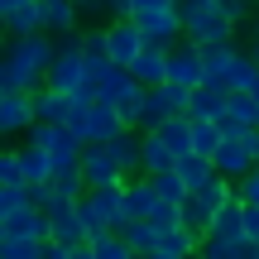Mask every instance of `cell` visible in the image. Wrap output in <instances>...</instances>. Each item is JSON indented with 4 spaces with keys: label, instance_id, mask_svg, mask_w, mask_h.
Returning <instances> with one entry per match:
<instances>
[{
    "label": "cell",
    "instance_id": "7402d4cb",
    "mask_svg": "<svg viewBox=\"0 0 259 259\" xmlns=\"http://www.w3.org/2000/svg\"><path fill=\"white\" fill-rule=\"evenodd\" d=\"M235 58V38L231 44H202V63H206V82H221L226 87V67Z\"/></svg>",
    "mask_w": 259,
    "mask_h": 259
},
{
    "label": "cell",
    "instance_id": "484cf974",
    "mask_svg": "<svg viewBox=\"0 0 259 259\" xmlns=\"http://www.w3.org/2000/svg\"><path fill=\"white\" fill-rule=\"evenodd\" d=\"M221 139H226V130L216 120H192V149H197V154H216Z\"/></svg>",
    "mask_w": 259,
    "mask_h": 259
},
{
    "label": "cell",
    "instance_id": "44dd1931",
    "mask_svg": "<svg viewBox=\"0 0 259 259\" xmlns=\"http://www.w3.org/2000/svg\"><path fill=\"white\" fill-rule=\"evenodd\" d=\"M254 82H259V63H254V53H240V48H235L231 67H226V87H231V92H254Z\"/></svg>",
    "mask_w": 259,
    "mask_h": 259
},
{
    "label": "cell",
    "instance_id": "3957f363",
    "mask_svg": "<svg viewBox=\"0 0 259 259\" xmlns=\"http://www.w3.org/2000/svg\"><path fill=\"white\" fill-rule=\"evenodd\" d=\"M183 24H187L183 38H192V44H231L240 29L216 0H183Z\"/></svg>",
    "mask_w": 259,
    "mask_h": 259
},
{
    "label": "cell",
    "instance_id": "cb8c5ba5",
    "mask_svg": "<svg viewBox=\"0 0 259 259\" xmlns=\"http://www.w3.org/2000/svg\"><path fill=\"white\" fill-rule=\"evenodd\" d=\"M158 135L173 144V154H192V115H168L163 125H158Z\"/></svg>",
    "mask_w": 259,
    "mask_h": 259
},
{
    "label": "cell",
    "instance_id": "277c9868",
    "mask_svg": "<svg viewBox=\"0 0 259 259\" xmlns=\"http://www.w3.org/2000/svg\"><path fill=\"white\" fill-rule=\"evenodd\" d=\"M48 87L77 96V101H96V87H92V77H87V48L58 44V58H53V67H48Z\"/></svg>",
    "mask_w": 259,
    "mask_h": 259
},
{
    "label": "cell",
    "instance_id": "f546056e",
    "mask_svg": "<svg viewBox=\"0 0 259 259\" xmlns=\"http://www.w3.org/2000/svg\"><path fill=\"white\" fill-rule=\"evenodd\" d=\"M235 192H240V202H250V206H259V163L250 168V173L235 183Z\"/></svg>",
    "mask_w": 259,
    "mask_h": 259
},
{
    "label": "cell",
    "instance_id": "d6986e66",
    "mask_svg": "<svg viewBox=\"0 0 259 259\" xmlns=\"http://www.w3.org/2000/svg\"><path fill=\"white\" fill-rule=\"evenodd\" d=\"M173 168H178V178H183L187 187H202L206 178H216V158L211 154H197V149H192V154H178Z\"/></svg>",
    "mask_w": 259,
    "mask_h": 259
},
{
    "label": "cell",
    "instance_id": "5b68a950",
    "mask_svg": "<svg viewBox=\"0 0 259 259\" xmlns=\"http://www.w3.org/2000/svg\"><path fill=\"white\" fill-rule=\"evenodd\" d=\"M187 87H178V82H158V87H149V96H144V115H139V130H158L168 120V115H183L187 111Z\"/></svg>",
    "mask_w": 259,
    "mask_h": 259
},
{
    "label": "cell",
    "instance_id": "603a6c76",
    "mask_svg": "<svg viewBox=\"0 0 259 259\" xmlns=\"http://www.w3.org/2000/svg\"><path fill=\"white\" fill-rule=\"evenodd\" d=\"M5 29H10V34H38V29H44V10H38V0L15 5V10L5 15Z\"/></svg>",
    "mask_w": 259,
    "mask_h": 259
},
{
    "label": "cell",
    "instance_id": "7a4b0ae2",
    "mask_svg": "<svg viewBox=\"0 0 259 259\" xmlns=\"http://www.w3.org/2000/svg\"><path fill=\"white\" fill-rule=\"evenodd\" d=\"M130 19L144 29L149 44H163V48H173L178 38L187 34L183 0H130Z\"/></svg>",
    "mask_w": 259,
    "mask_h": 259
},
{
    "label": "cell",
    "instance_id": "9c48e42d",
    "mask_svg": "<svg viewBox=\"0 0 259 259\" xmlns=\"http://www.w3.org/2000/svg\"><path fill=\"white\" fill-rule=\"evenodd\" d=\"M38 125L34 92H0V135H29Z\"/></svg>",
    "mask_w": 259,
    "mask_h": 259
},
{
    "label": "cell",
    "instance_id": "5bb4252c",
    "mask_svg": "<svg viewBox=\"0 0 259 259\" xmlns=\"http://www.w3.org/2000/svg\"><path fill=\"white\" fill-rule=\"evenodd\" d=\"M168 53H173V48H163V44H144V48H139V58L130 63V72H135L144 87L168 82Z\"/></svg>",
    "mask_w": 259,
    "mask_h": 259
},
{
    "label": "cell",
    "instance_id": "2e32d148",
    "mask_svg": "<svg viewBox=\"0 0 259 259\" xmlns=\"http://www.w3.org/2000/svg\"><path fill=\"white\" fill-rule=\"evenodd\" d=\"M120 235L135 245V259H158V235H163L158 221H125Z\"/></svg>",
    "mask_w": 259,
    "mask_h": 259
},
{
    "label": "cell",
    "instance_id": "ba28073f",
    "mask_svg": "<svg viewBox=\"0 0 259 259\" xmlns=\"http://www.w3.org/2000/svg\"><path fill=\"white\" fill-rule=\"evenodd\" d=\"M82 173H87V183L92 187H106V183H125V168H120V158L111 154V144L106 139H92V144L82 149Z\"/></svg>",
    "mask_w": 259,
    "mask_h": 259
},
{
    "label": "cell",
    "instance_id": "4316f807",
    "mask_svg": "<svg viewBox=\"0 0 259 259\" xmlns=\"http://www.w3.org/2000/svg\"><path fill=\"white\" fill-rule=\"evenodd\" d=\"M154 183H158V197H163V202H187V192H192V187L178 178V168H168V173H154Z\"/></svg>",
    "mask_w": 259,
    "mask_h": 259
},
{
    "label": "cell",
    "instance_id": "d6a6232c",
    "mask_svg": "<svg viewBox=\"0 0 259 259\" xmlns=\"http://www.w3.org/2000/svg\"><path fill=\"white\" fill-rule=\"evenodd\" d=\"M111 10H115V19H120V15H130V0H111Z\"/></svg>",
    "mask_w": 259,
    "mask_h": 259
},
{
    "label": "cell",
    "instance_id": "9a60e30c",
    "mask_svg": "<svg viewBox=\"0 0 259 259\" xmlns=\"http://www.w3.org/2000/svg\"><path fill=\"white\" fill-rule=\"evenodd\" d=\"M192 250H202V235L192 231V226H163V235H158V259H187Z\"/></svg>",
    "mask_w": 259,
    "mask_h": 259
},
{
    "label": "cell",
    "instance_id": "4fadbf2b",
    "mask_svg": "<svg viewBox=\"0 0 259 259\" xmlns=\"http://www.w3.org/2000/svg\"><path fill=\"white\" fill-rule=\"evenodd\" d=\"M226 101H231V87L202 82V87H192V96H187V115H192V120H216V115L226 111Z\"/></svg>",
    "mask_w": 259,
    "mask_h": 259
},
{
    "label": "cell",
    "instance_id": "836d02e7",
    "mask_svg": "<svg viewBox=\"0 0 259 259\" xmlns=\"http://www.w3.org/2000/svg\"><path fill=\"white\" fill-rule=\"evenodd\" d=\"M250 53H254V63H259V34H254V38H250Z\"/></svg>",
    "mask_w": 259,
    "mask_h": 259
},
{
    "label": "cell",
    "instance_id": "d4e9b609",
    "mask_svg": "<svg viewBox=\"0 0 259 259\" xmlns=\"http://www.w3.org/2000/svg\"><path fill=\"white\" fill-rule=\"evenodd\" d=\"M24 206H34V187L29 183H0V216H15Z\"/></svg>",
    "mask_w": 259,
    "mask_h": 259
},
{
    "label": "cell",
    "instance_id": "e0dca14e",
    "mask_svg": "<svg viewBox=\"0 0 259 259\" xmlns=\"http://www.w3.org/2000/svg\"><path fill=\"white\" fill-rule=\"evenodd\" d=\"M120 130H130V120L115 111L111 101H101V96H96V101H92V139H106V144H111ZM92 139H87V144H92Z\"/></svg>",
    "mask_w": 259,
    "mask_h": 259
},
{
    "label": "cell",
    "instance_id": "8fae6325",
    "mask_svg": "<svg viewBox=\"0 0 259 259\" xmlns=\"http://www.w3.org/2000/svg\"><path fill=\"white\" fill-rule=\"evenodd\" d=\"M216 125L226 135H250V130H259V96L254 92H231V101L216 115Z\"/></svg>",
    "mask_w": 259,
    "mask_h": 259
},
{
    "label": "cell",
    "instance_id": "f1b7e54d",
    "mask_svg": "<svg viewBox=\"0 0 259 259\" xmlns=\"http://www.w3.org/2000/svg\"><path fill=\"white\" fill-rule=\"evenodd\" d=\"M0 183H24V163H19V149L0 154Z\"/></svg>",
    "mask_w": 259,
    "mask_h": 259
},
{
    "label": "cell",
    "instance_id": "83f0119b",
    "mask_svg": "<svg viewBox=\"0 0 259 259\" xmlns=\"http://www.w3.org/2000/svg\"><path fill=\"white\" fill-rule=\"evenodd\" d=\"M48 240H0V254L5 259H44Z\"/></svg>",
    "mask_w": 259,
    "mask_h": 259
},
{
    "label": "cell",
    "instance_id": "6da1fadb",
    "mask_svg": "<svg viewBox=\"0 0 259 259\" xmlns=\"http://www.w3.org/2000/svg\"><path fill=\"white\" fill-rule=\"evenodd\" d=\"M53 58H58V38L48 29H38V34H10V53L0 63V92H38L48 82Z\"/></svg>",
    "mask_w": 259,
    "mask_h": 259
},
{
    "label": "cell",
    "instance_id": "30bf717a",
    "mask_svg": "<svg viewBox=\"0 0 259 259\" xmlns=\"http://www.w3.org/2000/svg\"><path fill=\"white\" fill-rule=\"evenodd\" d=\"M216 173H226V178H235L240 183L245 173L259 163V154H254V144H250V135H226L221 139V149H216Z\"/></svg>",
    "mask_w": 259,
    "mask_h": 259
},
{
    "label": "cell",
    "instance_id": "ac0fdd59",
    "mask_svg": "<svg viewBox=\"0 0 259 259\" xmlns=\"http://www.w3.org/2000/svg\"><path fill=\"white\" fill-rule=\"evenodd\" d=\"M38 10H44V29L48 34H67V29H77V19H82L77 0H38Z\"/></svg>",
    "mask_w": 259,
    "mask_h": 259
},
{
    "label": "cell",
    "instance_id": "ffe728a7",
    "mask_svg": "<svg viewBox=\"0 0 259 259\" xmlns=\"http://www.w3.org/2000/svg\"><path fill=\"white\" fill-rule=\"evenodd\" d=\"M19 163H24V183H29V187L48 183V178L58 173V168H53V158H48L38 144H29V139H24V149H19Z\"/></svg>",
    "mask_w": 259,
    "mask_h": 259
},
{
    "label": "cell",
    "instance_id": "52a82bcc",
    "mask_svg": "<svg viewBox=\"0 0 259 259\" xmlns=\"http://www.w3.org/2000/svg\"><path fill=\"white\" fill-rule=\"evenodd\" d=\"M168 82L178 87H202L206 82V63H202V44H192V38H183V44H173V53H168Z\"/></svg>",
    "mask_w": 259,
    "mask_h": 259
},
{
    "label": "cell",
    "instance_id": "e575fe53",
    "mask_svg": "<svg viewBox=\"0 0 259 259\" xmlns=\"http://www.w3.org/2000/svg\"><path fill=\"white\" fill-rule=\"evenodd\" d=\"M254 5H259V0H254Z\"/></svg>",
    "mask_w": 259,
    "mask_h": 259
},
{
    "label": "cell",
    "instance_id": "4dcf8cb0",
    "mask_svg": "<svg viewBox=\"0 0 259 259\" xmlns=\"http://www.w3.org/2000/svg\"><path fill=\"white\" fill-rule=\"evenodd\" d=\"M106 44H111V24H101V29H82V48H87V53H106Z\"/></svg>",
    "mask_w": 259,
    "mask_h": 259
},
{
    "label": "cell",
    "instance_id": "8992f818",
    "mask_svg": "<svg viewBox=\"0 0 259 259\" xmlns=\"http://www.w3.org/2000/svg\"><path fill=\"white\" fill-rule=\"evenodd\" d=\"M48 235H53V216L38 202L15 216H0V240H48Z\"/></svg>",
    "mask_w": 259,
    "mask_h": 259
},
{
    "label": "cell",
    "instance_id": "7c38bea8",
    "mask_svg": "<svg viewBox=\"0 0 259 259\" xmlns=\"http://www.w3.org/2000/svg\"><path fill=\"white\" fill-rule=\"evenodd\" d=\"M144 44H149V38H144V29H139V24H135L130 15L111 19V44H106V53H111V58H115L120 67H130V63H135Z\"/></svg>",
    "mask_w": 259,
    "mask_h": 259
},
{
    "label": "cell",
    "instance_id": "1f68e13d",
    "mask_svg": "<svg viewBox=\"0 0 259 259\" xmlns=\"http://www.w3.org/2000/svg\"><path fill=\"white\" fill-rule=\"evenodd\" d=\"M245 235L259 245V206H250V202H245Z\"/></svg>",
    "mask_w": 259,
    "mask_h": 259
}]
</instances>
